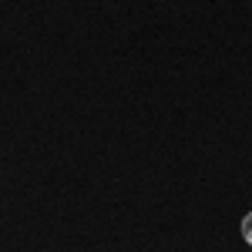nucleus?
Masks as SVG:
<instances>
[{
  "label": "nucleus",
  "instance_id": "f257e3e1",
  "mask_svg": "<svg viewBox=\"0 0 252 252\" xmlns=\"http://www.w3.org/2000/svg\"><path fill=\"white\" fill-rule=\"evenodd\" d=\"M242 239H246V242L252 246V212L246 215V219H242Z\"/></svg>",
  "mask_w": 252,
  "mask_h": 252
}]
</instances>
